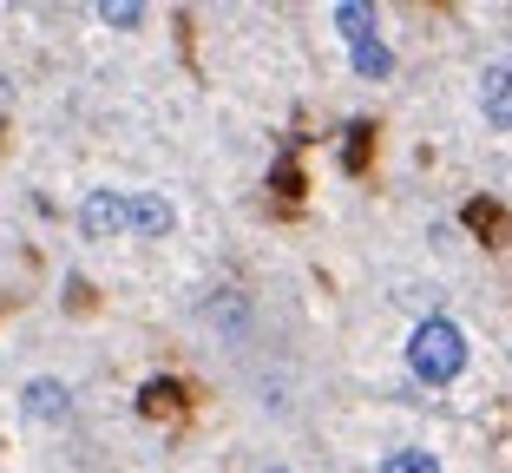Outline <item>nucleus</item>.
Returning a JSON list of instances; mask_svg holds the SVG:
<instances>
[{"label": "nucleus", "mask_w": 512, "mask_h": 473, "mask_svg": "<svg viewBox=\"0 0 512 473\" xmlns=\"http://www.w3.org/2000/svg\"><path fill=\"white\" fill-rule=\"evenodd\" d=\"M407 368H414L421 382H434V388L453 382V375L467 368V336H460L447 316H427L421 329L407 336Z\"/></svg>", "instance_id": "nucleus-1"}, {"label": "nucleus", "mask_w": 512, "mask_h": 473, "mask_svg": "<svg viewBox=\"0 0 512 473\" xmlns=\"http://www.w3.org/2000/svg\"><path fill=\"white\" fill-rule=\"evenodd\" d=\"M79 230H86L92 244H106L125 230V191H86L79 198Z\"/></svg>", "instance_id": "nucleus-2"}, {"label": "nucleus", "mask_w": 512, "mask_h": 473, "mask_svg": "<svg viewBox=\"0 0 512 473\" xmlns=\"http://www.w3.org/2000/svg\"><path fill=\"white\" fill-rule=\"evenodd\" d=\"M171 224H178L171 198H158V191H125V230H132V237H171Z\"/></svg>", "instance_id": "nucleus-3"}, {"label": "nucleus", "mask_w": 512, "mask_h": 473, "mask_svg": "<svg viewBox=\"0 0 512 473\" xmlns=\"http://www.w3.org/2000/svg\"><path fill=\"white\" fill-rule=\"evenodd\" d=\"M20 408H27L33 421H66V414H73V388L53 382V375H33V382L20 388Z\"/></svg>", "instance_id": "nucleus-4"}, {"label": "nucleus", "mask_w": 512, "mask_h": 473, "mask_svg": "<svg viewBox=\"0 0 512 473\" xmlns=\"http://www.w3.org/2000/svg\"><path fill=\"white\" fill-rule=\"evenodd\" d=\"M480 106H486V119H493L499 132H512V60H493V66H486Z\"/></svg>", "instance_id": "nucleus-5"}, {"label": "nucleus", "mask_w": 512, "mask_h": 473, "mask_svg": "<svg viewBox=\"0 0 512 473\" xmlns=\"http://www.w3.org/2000/svg\"><path fill=\"white\" fill-rule=\"evenodd\" d=\"M335 27H342L348 46L375 40V7H362V0H342V7H335Z\"/></svg>", "instance_id": "nucleus-6"}, {"label": "nucleus", "mask_w": 512, "mask_h": 473, "mask_svg": "<svg viewBox=\"0 0 512 473\" xmlns=\"http://www.w3.org/2000/svg\"><path fill=\"white\" fill-rule=\"evenodd\" d=\"M211 322L224 329V336H243V329H250V309H243V296H237V290H217Z\"/></svg>", "instance_id": "nucleus-7"}, {"label": "nucleus", "mask_w": 512, "mask_h": 473, "mask_svg": "<svg viewBox=\"0 0 512 473\" xmlns=\"http://www.w3.org/2000/svg\"><path fill=\"white\" fill-rule=\"evenodd\" d=\"M355 73H362V79H388L394 73V53L381 40H362V46H355Z\"/></svg>", "instance_id": "nucleus-8"}, {"label": "nucleus", "mask_w": 512, "mask_h": 473, "mask_svg": "<svg viewBox=\"0 0 512 473\" xmlns=\"http://www.w3.org/2000/svg\"><path fill=\"white\" fill-rule=\"evenodd\" d=\"M138 408H145V414H178V408H184V388H178V382H145Z\"/></svg>", "instance_id": "nucleus-9"}, {"label": "nucleus", "mask_w": 512, "mask_h": 473, "mask_svg": "<svg viewBox=\"0 0 512 473\" xmlns=\"http://www.w3.org/2000/svg\"><path fill=\"white\" fill-rule=\"evenodd\" d=\"M381 473H440V460H434V454H421V447H401V454L381 460Z\"/></svg>", "instance_id": "nucleus-10"}, {"label": "nucleus", "mask_w": 512, "mask_h": 473, "mask_svg": "<svg viewBox=\"0 0 512 473\" xmlns=\"http://www.w3.org/2000/svg\"><path fill=\"white\" fill-rule=\"evenodd\" d=\"M467 224L480 230V237H506V211H499V204H467Z\"/></svg>", "instance_id": "nucleus-11"}, {"label": "nucleus", "mask_w": 512, "mask_h": 473, "mask_svg": "<svg viewBox=\"0 0 512 473\" xmlns=\"http://www.w3.org/2000/svg\"><path fill=\"white\" fill-rule=\"evenodd\" d=\"M99 20H106V27H138V20H145V7H138V0H106V7H99Z\"/></svg>", "instance_id": "nucleus-12"}, {"label": "nucleus", "mask_w": 512, "mask_h": 473, "mask_svg": "<svg viewBox=\"0 0 512 473\" xmlns=\"http://www.w3.org/2000/svg\"><path fill=\"white\" fill-rule=\"evenodd\" d=\"M368 158V125H355V132H348V165H362Z\"/></svg>", "instance_id": "nucleus-13"}, {"label": "nucleus", "mask_w": 512, "mask_h": 473, "mask_svg": "<svg viewBox=\"0 0 512 473\" xmlns=\"http://www.w3.org/2000/svg\"><path fill=\"white\" fill-rule=\"evenodd\" d=\"M263 473H289V467H263Z\"/></svg>", "instance_id": "nucleus-14"}]
</instances>
